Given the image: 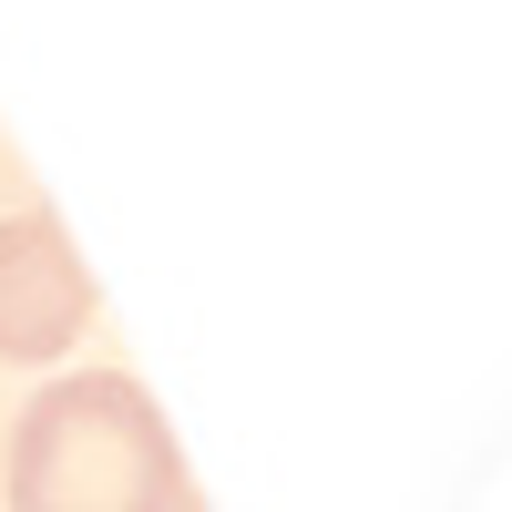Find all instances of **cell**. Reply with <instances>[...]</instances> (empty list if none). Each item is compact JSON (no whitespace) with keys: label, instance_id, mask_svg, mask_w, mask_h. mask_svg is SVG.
Returning a JSON list of instances; mask_svg holds the SVG:
<instances>
[{"label":"cell","instance_id":"1","mask_svg":"<svg viewBox=\"0 0 512 512\" xmlns=\"http://www.w3.org/2000/svg\"><path fill=\"white\" fill-rule=\"evenodd\" d=\"M11 512H185L175 431L134 369L52 379L11 431Z\"/></svg>","mask_w":512,"mask_h":512},{"label":"cell","instance_id":"2","mask_svg":"<svg viewBox=\"0 0 512 512\" xmlns=\"http://www.w3.org/2000/svg\"><path fill=\"white\" fill-rule=\"evenodd\" d=\"M93 328V277L52 205L0 216V359H62Z\"/></svg>","mask_w":512,"mask_h":512}]
</instances>
